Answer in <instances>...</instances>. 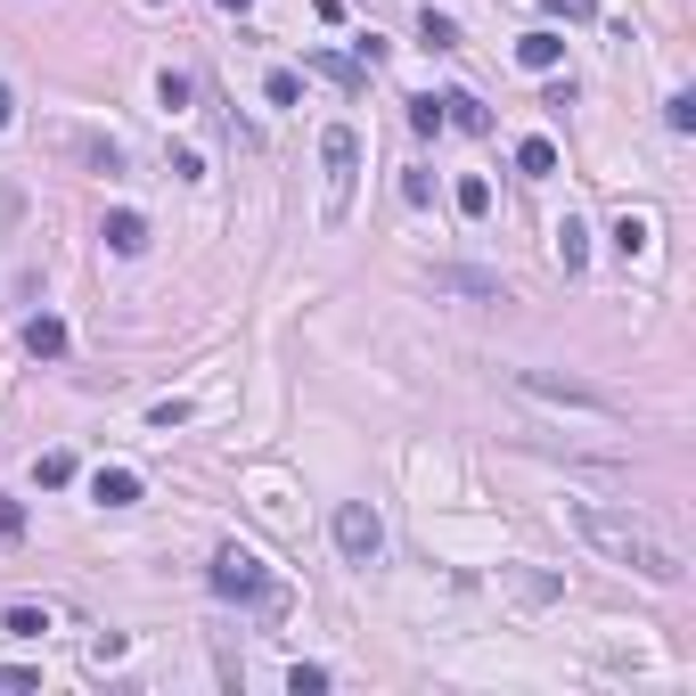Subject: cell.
<instances>
[{"instance_id":"6da1fadb","label":"cell","mask_w":696,"mask_h":696,"mask_svg":"<svg viewBox=\"0 0 696 696\" xmlns=\"http://www.w3.org/2000/svg\"><path fill=\"white\" fill-rule=\"evenodd\" d=\"M574 524H582L590 550H606L615 565H631L639 582H656V590H680V582H688L680 550H672V541H656L647 524H631V516H615V509H598V500H574Z\"/></svg>"},{"instance_id":"7a4b0ae2","label":"cell","mask_w":696,"mask_h":696,"mask_svg":"<svg viewBox=\"0 0 696 696\" xmlns=\"http://www.w3.org/2000/svg\"><path fill=\"white\" fill-rule=\"evenodd\" d=\"M205 582H214V598H238V606H279V590H270V574H263V557L255 550H214V565H205Z\"/></svg>"},{"instance_id":"3957f363","label":"cell","mask_w":696,"mask_h":696,"mask_svg":"<svg viewBox=\"0 0 696 696\" xmlns=\"http://www.w3.org/2000/svg\"><path fill=\"white\" fill-rule=\"evenodd\" d=\"M320 164H328V205L320 214L345 222L352 214V181H361V132H352V123H328L320 132Z\"/></svg>"},{"instance_id":"277c9868","label":"cell","mask_w":696,"mask_h":696,"mask_svg":"<svg viewBox=\"0 0 696 696\" xmlns=\"http://www.w3.org/2000/svg\"><path fill=\"white\" fill-rule=\"evenodd\" d=\"M516 386L533 393V402H565V410H590V418H615L623 402L598 386H582V377H550V369H516Z\"/></svg>"},{"instance_id":"5b68a950","label":"cell","mask_w":696,"mask_h":696,"mask_svg":"<svg viewBox=\"0 0 696 696\" xmlns=\"http://www.w3.org/2000/svg\"><path fill=\"white\" fill-rule=\"evenodd\" d=\"M336 550H345V565H377L386 557V524H377L369 500H345V509H336Z\"/></svg>"},{"instance_id":"8992f818","label":"cell","mask_w":696,"mask_h":696,"mask_svg":"<svg viewBox=\"0 0 696 696\" xmlns=\"http://www.w3.org/2000/svg\"><path fill=\"white\" fill-rule=\"evenodd\" d=\"M434 295H475V304H509V287L492 270H459V263H434Z\"/></svg>"},{"instance_id":"52a82bcc","label":"cell","mask_w":696,"mask_h":696,"mask_svg":"<svg viewBox=\"0 0 696 696\" xmlns=\"http://www.w3.org/2000/svg\"><path fill=\"white\" fill-rule=\"evenodd\" d=\"M99 238H108V255H147V222L132 214V205H115V214L99 222Z\"/></svg>"},{"instance_id":"ba28073f","label":"cell","mask_w":696,"mask_h":696,"mask_svg":"<svg viewBox=\"0 0 696 696\" xmlns=\"http://www.w3.org/2000/svg\"><path fill=\"white\" fill-rule=\"evenodd\" d=\"M140 492H147L140 468H99L91 475V500H108V509H140Z\"/></svg>"},{"instance_id":"9c48e42d","label":"cell","mask_w":696,"mask_h":696,"mask_svg":"<svg viewBox=\"0 0 696 696\" xmlns=\"http://www.w3.org/2000/svg\"><path fill=\"white\" fill-rule=\"evenodd\" d=\"M311 74H328L336 91H361V82H369V66L352 50H311Z\"/></svg>"},{"instance_id":"30bf717a","label":"cell","mask_w":696,"mask_h":696,"mask_svg":"<svg viewBox=\"0 0 696 696\" xmlns=\"http://www.w3.org/2000/svg\"><path fill=\"white\" fill-rule=\"evenodd\" d=\"M557 58H565V33H524L516 41V66L524 74H557Z\"/></svg>"},{"instance_id":"8fae6325","label":"cell","mask_w":696,"mask_h":696,"mask_svg":"<svg viewBox=\"0 0 696 696\" xmlns=\"http://www.w3.org/2000/svg\"><path fill=\"white\" fill-rule=\"evenodd\" d=\"M25 352H33V361H58V352H66V320L33 311V320H25Z\"/></svg>"},{"instance_id":"7c38bea8","label":"cell","mask_w":696,"mask_h":696,"mask_svg":"<svg viewBox=\"0 0 696 696\" xmlns=\"http://www.w3.org/2000/svg\"><path fill=\"white\" fill-rule=\"evenodd\" d=\"M442 123H459V132H492V108H483V99H468V91H451V99H442Z\"/></svg>"},{"instance_id":"4fadbf2b","label":"cell","mask_w":696,"mask_h":696,"mask_svg":"<svg viewBox=\"0 0 696 696\" xmlns=\"http://www.w3.org/2000/svg\"><path fill=\"white\" fill-rule=\"evenodd\" d=\"M647 246H656V222H647V214H623V222H615V255H623V263H639Z\"/></svg>"},{"instance_id":"5bb4252c","label":"cell","mask_w":696,"mask_h":696,"mask_svg":"<svg viewBox=\"0 0 696 696\" xmlns=\"http://www.w3.org/2000/svg\"><path fill=\"white\" fill-rule=\"evenodd\" d=\"M451 205H459L468 222H483V214H492V181H483V173H468V181L451 188Z\"/></svg>"},{"instance_id":"9a60e30c","label":"cell","mask_w":696,"mask_h":696,"mask_svg":"<svg viewBox=\"0 0 696 696\" xmlns=\"http://www.w3.org/2000/svg\"><path fill=\"white\" fill-rule=\"evenodd\" d=\"M74 156H82V164H99V173H123V147H115V140H99V132H74Z\"/></svg>"},{"instance_id":"2e32d148","label":"cell","mask_w":696,"mask_h":696,"mask_svg":"<svg viewBox=\"0 0 696 696\" xmlns=\"http://www.w3.org/2000/svg\"><path fill=\"white\" fill-rule=\"evenodd\" d=\"M557 263H565V270H582V263H590V229H582L574 214L557 222Z\"/></svg>"},{"instance_id":"e0dca14e","label":"cell","mask_w":696,"mask_h":696,"mask_svg":"<svg viewBox=\"0 0 696 696\" xmlns=\"http://www.w3.org/2000/svg\"><path fill=\"white\" fill-rule=\"evenodd\" d=\"M516 173L550 181V173H557V140H524V147H516Z\"/></svg>"},{"instance_id":"ac0fdd59","label":"cell","mask_w":696,"mask_h":696,"mask_svg":"<svg viewBox=\"0 0 696 696\" xmlns=\"http://www.w3.org/2000/svg\"><path fill=\"white\" fill-rule=\"evenodd\" d=\"M33 475H41V492H66V483H74V451H41Z\"/></svg>"},{"instance_id":"d6986e66","label":"cell","mask_w":696,"mask_h":696,"mask_svg":"<svg viewBox=\"0 0 696 696\" xmlns=\"http://www.w3.org/2000/svg\"><path fill=\"white\" fill-rule=\"evenodd\" d=\"M418 41H427V50H459V25L442 9H418Z\"/></svg>"},{"instance_id":"ffe728a7","label":"cell","mask_w":696,"mask_h":696,"mask_svg":"<svg viewBox=\"0 0 696 696\" xmlns=\"http://www.w3.org/2000/svg\"><path fill=\"white\" fill-rule=\"evenodd\" d=\"M156 99H164V108H173V115H181V108H188V99H197V74H181V66H164V74H156Z\"/></svg>"},{"instance_id":"44dd1931","label":"cell","mask_w":696,"mask_h":696,"mask_svg":"<svg viewBox=\"0 0 696 696\" xmlns=\"http://www.w3.org/2000/svg\"><path fill=\"white\" fill-rule=\"evenodd\" d=\"M263 99H270V108H295V99H304V74H295V66H270V74H263Z\"/></svg>"},{"instance_id":"7402d4cb","label":"cell","mask_w":696,"mask_h":696,"mask_svg":"<svg viewBox=\"0 0 696 696\" xmlns=\"http://www.w3.org/2000/svg\"><path fill=\"white\" fill-rule=\"evenodd\" d=\"M0 631H9V639H41V631H50V615H41V606H9V615H0Z\"/></svg>"},{"instance_id":"603a6c76","label":"cell","mask_w":696,"mask_h":696,"mask_svg":"<svg viewBox=\"0 0 696 696\" xmlns=\"http://www.w3.org/2000/svg\"><path fill=\"white\" fill-rule=\"evenodd\" d=\"M287 688L295 696H320L328 688V664H287Z\"/></svg>"},{"instance_id":"cb8c5ba5","label":"cell","mask_w":696,"mask_h":696,"mask_svg":"<svg viewBox=\"0 0 696 696\" xmlns=\"http://www.w3.org/2000/svg\"><path fill=\"white\" fill-rule=\"evenodd\" d=\"M516 598H524V606H550L557 582H550V574H516Z\"/></svg>"},{"instance_id":"d4e9b609","label":"cell","mask_w":696,"mask_h":696,"mask_svg":"<svg viewBox=\"0 0 696 696\" xmlns=\"http://www.w3.org/2000/svg\"><path fill=\"white\" fill-rule=\"evenodd\" d=\"M664 123H672V132H696V99L672 91V99H664Z\"/></svg>"},{"instance_id":"484cf974","label":"cell","mask_w":696,"mask_h":696,"mask_svg":"<svg viewBox=\"0 0 696 696\" xmlns=\"http://www.w3.org/2000/svg\"><path fill=\"white\" fill-rule=\"evenodd\" d=\"M410 132H427V140L442 132V99H410Z\"/></svg>"},{"instance_id":"4316f807","label":"cell","mask_w":696,"mask_h":696,"mask_svg":"<svg viewBox=\"0 0 696 696\" xmlns=\"http://www.w3.org/2000/svg\"><path fill=\"white\" fill-rule=\"evenodd\" d=\"M0 541H25V500L0 492Z\"/></svg>"},{"instance_id":"83f0119b","label":"cell","mask_w":696,"mask_h":696,"mask_svg":"<svg viewBox=\"0 0 696 696\" xmlns=\"http://www.w3.org/2000/svg\"><path fill=\"white\" fill-rule=\"evenodd\" d=\"M402 205H434V173H402Z\"/></svg>"},{"instance_id":"f1b7e54d","label":"cell","mask_w":696,"mask_h":696,"mask_svg":"<svg viewBox=\"0 0 696 696\" xmlns=\"http://www.w3.org/2000/svg\"><path fill=\"white\" fill-rule=\"evenodd\" d=\"M541 9H550V17H574V25H590V17H598V0H541Z\"/></svg>"},{"instance_id":"f546056e","label":"cell","mask_w":696,"mask_h":696,"mask_svg":"<svg viewBox=\"0 0 696 696\" xmlns=\"http://www.w3.org/2000/svg\"><path fill=\"white\" fill-rule=\"evenodd\" d=\"M173 181H205V156H197V147H173Z\"/></svg>"},{"instance_id":"4dcf8cb0","label":"cell","mask_w":696,"mask_h":696,"mask_svg":"<svg viewBox=\"0 0 696 696\" xmlns=\"http://www.w3.org/2000/svg\"><path fill=\"white\" fill-rule=\"evenodd\" d=\"M9 123H17V91L0 82V132H9Z\"/></svg>"},{"instance_id":"1f68e13d","label":"cell","mask_w":696,"mask_h":696,"mask_svg":"<svg viewBox=\"0 0 696 696\" xmlns=\"http://www.w3.org/2000/svg\"><path fill=\"white\" fill-rule=\"evenodd\" d=\"M214 9H229V17H246V9H255V0H214Z\"/></svg>"}]
</instances>
